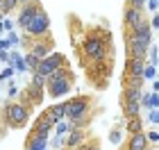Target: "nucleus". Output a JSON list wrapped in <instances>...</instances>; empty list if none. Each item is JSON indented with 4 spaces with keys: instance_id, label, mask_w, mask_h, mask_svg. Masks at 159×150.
Returning a JSON list of instances; mask_svg holds the SVG:
<instances>
[{
    "instance_id": "obj_20",
    "label": "nucleus",
    "mask_w": 159,
    "mask_h": 150,
    "mask_svg": "<svg viewBox=\"0 0 159 150\" xmlns=\"http://www.w3.org/2000/svg\"><path fill=\"white\" fill-rule=\"evenodd\" d=\"M23 59H25V66H27V68H30L32 73H34V70H37V64H39V59H37V57H34L32 52H30V55H25Z\"/></svg>"
},
{
    "instance_id": "obj_12",
    "label": "nucleus",
    "mask_w": 159,
    "mask_h": 150,
    "mask_svg": "<svg viewBox=\"0 0 159 150\" xmlns=\"http://www.w3.org/2000/svg\"><path fill=\"white\" fill-rule=\"evenodd\" d=\"M43 114L48 116V120H50L52 125H57L59 120L66 118V109H64V102H61V105H55V107H48V109L43 111Z\"/></svg>"
},
{
    "instance_id": "obj_3",
    "label": "nucleus",
    "mask_w": 159,
    "mask_h": 150,
    "mask_svg": "<svg viewBox=\"0 0 159 150\" xmlns=\"http://www.w3.org/2000/svg\"><path fill=\"white\" fill-rule=\"evenodd\" d=\"M107 46H109V39H102L100 34L91 32L86 34L82 41V52L86 55V59L91 61H102L107 57Z\"/></svg>"
},
{
    "instance_id": "obj_39",
    "label": "nucleus",
    "mask_w": 159,
    "mask_h": 150,
    "mask_svg": "<svg viewBox=\"0 0 159 150\" xmlns=\"http://www.w3.org/2000/svg\"><path fill=\"white\" fill-rule=\"evenodd\" d=\"M18 2H23V5H25V2H30V0H18Z\"/></svg>"
},
{
    "instance_id": "obj_44",
    "label": "nucleus",
    "mask_w": 159,
    "mask_h": 150,
    "mask_svg": "<svg viewBox=\"0 0 159 150\" xmlns=\"http://www.w3.org/2000/svg\"><path fill=\"white\" fill-rule=\"evenodd\" d=\"M46 150H48V148H46Z\"/></svg>"
},
{
    "instance_id": "obj_38",
    "label": "nucleus",
    "mask_w": 159,
    "mask_h": 150,
    "mask_svg": "<svg viewBox=\"0 0 159 150\" xmlns=\"http://www.w3.org/2000/svg\"><path fill=\"white\" fill-rule=\"evenodd\" d=\"M152 89H155V93H159V77L152 80Z\"/></svg>"
},
{
    "instance_id": "obj_24",
    "label": "nucleus",
    "mask_w": 159,
    "mask_h": 150,
    "mask_svg": "<svg viewBox=\"0 0 159 150\" xmlns=\"http://www.w3.org/2000/svg\"><path fill=\"white\" fill-rule=\"evenodd\" d=\"M14 73H16V68H14V66H7L2 73H0V80H11V75H14Z\"/></svg>"
},
{
    "instance_id": "obj_41",
    "label": "nucleus",
    "mask_w": 159,
    "mask_h": 150,
    "mask_svg": "<svg viewBox=\"0 0 159 150\" xmlns=\"http://www.w3.org/2000/svg\"><path fill=\"white\" fill-rule=\"evenodd\" d=\"M157 114H159V107H157Z\"/></svg>"
},
{
    "instance_id": "obj_22",
    "label": "nucleus",
    "mask_w": 159,
    "mask_h": 150,
    "mask_svg": "<svg viewBox=\"0 0 159 150\" xmlns=\"http://www.w3.org/2000/svg\"><path fill=\"white\" fill-rule=\"evenodd\" d=\"M109 141H111L114 146H120V141H123V132H120V130H111V132H109Z\"/></svg>"
},
{
    "instance_id": "obj_27",
    "label": "nucleus",
    "mask_w": 159,
    "mask_h": 150,
    "mask_svg": "<svg viewBox=\"0 0 159 150\" xmlns=\"http://www.w3.org/2000/svg\"><path fill=\"white\" fill-rule=\"evenodd\" d=\"M157 107H159V93L152 91V93H150V109H157Z\"/></svg>"
},
{
    "instance_id": "obj_8",
    "label": "nucleus",
    "mask_w": 159,
    "mask_h": 150,
    "mask_svg": "<svg viewBox=\"0 0 159 150\" xmlns=\"http://www.w3.org/2000/svg\"><path fill=\"white\" fill-rule=\"evenodd\" d=\"M39 9H41V5L37 2V0H30V2H25L23 7H20V14H18V20H16V23H18L20 27H25V25L34 18V14H37Z\"/></svg>"
},
{
    "instance_id": "obj_11",
    "label": "nucleus",
    "mask_w": 159,
    "mask_h": 150,
    "mask_svg": "<svg viewBox=\"0 0 159 150\" xmlns=\"http://www.w3.org/2000/svg\"><path fill=\"white\" fill-rule=\"evenodd\" d=\"M127 150H148V139L143 132H136V134H129L127 139Z\"/></svg>"
},
{
    "instance_id": "obj_5",
    "label": "nucleus",
    "mask_w": 159,
    "mask_h": 150,
    "mask_svg": "<svg viewBox=\"0 0 159 150\" xmlns=\"http://www.w3.org/2000/svg\"><path fill=\"white\" fill-rule=\"evenodd\" d=\"M64 64H66V57H64L61 52H52V55H48V57H43V59H39L37 70H34V73L41 75V77H48L50 73L59 70Z\"/></svg>"
},
{
    "instance_id": "obj_28",
    "label": "nucleus",
    "mask_w": 159,
    "mask_h": 150,
    "mask_svg": "<svg viewBox=\"0 0 159 150\" xmlns=\"http://www.w3.org/2000/svg\"><path fill=\"white\" fill-rule=\"evenodd\" d=\"M146 139H148V143H157V141H159V132H157V130H155V132H148Z\"/></svg>"
},
{
    "instance_id": "obj_19",
    "label": "nucleus",
    "mask_w": 159,
    "mask_h": 150,
    "mask_svg": "<svg viewBox=\"0 0 159 150\" xmlns=\"http://www.w3.org/2000/svg\"><path fill=\"white\" fill-rule=\"evenodd\" d=\"M16 5H18V0H2V5H0V16H7Z\"/></svg>"
},
{
    "instance_id": "obj_42",
    "label": "nucleus",
    "mask_w": 159,
    "mask_h": 150,
    "mask_svg": "<svg viewBox=\"0 0 159 150\" xmlns=\"http://www.w3.org/2000/svg\"><path fill=\"white\" fill-rule=\"evenodd\" d=\"M157 52H159V46H157Z\"/></svg>"
},
{
    "instance_id": "obj_29",
    "label": "nucleus",
    "mask_w": 159,
    "mask_h": 150,
    "mask_svg": "<svg viewBox=\"0 0 159 150\" xmlns=\"http://www.w3.org/2000/svg\"><path fill=\"white\" fill-rule=\"evenodd\" d=\"M150 27H152V30H159V11H155V16L150 18Z\"/></svg>"
},
{
    "instance_id": "obj_23",
    "label": "nucleus",
    "mask_w": 159,
    "mask_h": 150,
    "mask_svg": "<svg viewBox=\"0 0 159 150\" xmlns=\"http://www.w3.org/2000/svg\"><path fill=\"white\" fill-rule=\"evenodd\" d=\"M148 52H150V59H148V64H150V66H159V52H157V48H152V46H150V50H148Z\"/></svg>"
},
{
    "instance_id": "obj_10",
    "label": "nucleus",
    "mask_w": 159,
    "mask_h": 150,
    "mask_svg": "<svg viewBox=\"0 0 159 150\" xmlns=\"http://www.w3.org/2000/svg\"><path fill=\"white\" fill-rule=\"evenodd\" d=\"M86 141V132L82 130V127H73V130L68 132V137H66V148H70V150H75V148H80Z\"/></svg>"
},
{
    "instance_id": "obj_17",
    "label": "nucleus",
    "mask_w": 159,
    "mask_h": 150,
    "mask_svg": "<svg viewBox=\"0 0 159 150\" xmlns=\"http://www.w3.org/2000/svg\"><path fill=\"white\" fill-rule=\"evenodd\" d=\"M125 130H127L129 134L143 132V120H141V116H132V118H127V125H125Z\"/></svg>"
},
{
    "instance_id": "obj_14",
    "label": "nucleus",
    "mask_w": 159,
    "mask_h": 150,
    "mask_svg": "<svg viewBox=\"0 0 159 150\" xmlns=\"http://www.w3.org/2000/svg\"><path fill=\"white\" fill-rule=\"evenodd\" d=\"M46 148H48V139H39V137H34V134L27 137L25 150H46Z\"/></svg>"
},
{
    "instance_id": "obj_37",
    "label": "nucleus",
    "mask_w": 159,
    "mask_h": 150,
    "mask_svg": "<svg viewBox=\"0 0 159 150\" xmlns=\"http://www.w3.org/2000/svg\"><path fill=\"white\" fill-rule=\"evenodd\" d=\"M64 141H66L64 137H55V146H57V150H59V148H64Z\"/></svg>"
},
{
    "instance_id": "obj_43",
    "label": "nucleus",
    "mask_w": 159,
    "mask_h": 150,
    "mask_svg": "<svg viewBox=\"0 0 159 150\" xmlns=\"http://www.w3.org/2000/svg\"><path fill=\"white\" fill-rule=\"evenodd\" d=\"M0 5H2V0H0Z\"/></svg>"
},
{
    "instance_id": "obj_16",
    "label": "nucleus",
    "mask_w": 159,
    "mask_h": 150,
    "mask_svg": "<svg viewBox=\"0 0 159 150\" xmlns=\"http://www.w3.org/2000/svg\"><path fill=\"white\" fill-rule=\"evenodd\" d=\"M120 107H123V114H125V118L139 116V109H141L139 102H127V100H120Z\"/></svg>"
},
{
    "instance_id": "obj_31",
    "label": "nucleus",
    "mask_w": 159,
    "mask_h": 150,
    "mask_svg": "<svg viewBox=\"0 0 159 150\" xmlns=\"http://www.w3.org/2000/svg\"><path fill=\"white\" fill-rule=\"evenodd\" d=\"M0 61H7V64L11 61V57H9V52H7V50H0Z\"/></svg>"
},
{
    "instance_id": "obj_13",
    "label": "nucleus",
    "mask_w": 159,
    "mask_h": 150,
    "mask_svg": "<svg viewBox=\"0 0 159 150\" xmlns=\"http://www.w3.org/2000/svg\"><path fill=\"white\" fill-rule=\"evenodd\" d=\"M50 48H52V41H46V43H34L30 48V52L37 57V59H43V57L50 55Z\"/></svg>"
},
{
    "instance_id": "obj_40",
    "label": "nucleus",
    "mask_w": 159,
    "mask_h": 150,
    "mask_svg": "<svg viewBox=\"0 0 159 150\" xmlns=\"http://www.w3.org/2000/svg\"><path fill=\"white\" fill-rule=\"evenodd\" d=\"M59 150H70V148H59Z\"/></svg>"
},
{
    "instance_id": "obj_6",
    "label": "nucleus",
    "mask_w": 159,
    "mask_h": 150,
    "mask_svg": "<svg viewBox=\"0 0 159 150\" xmlns=\"http://www.w3.org/2000/svg\"><path fill=\"white\" fill-rule=\"evenodd\" d=\"M48 30H50V16L43 11V7H41V9L34 14V18L25 25V32L32 34V37H46Z\"/></svg>"
},
{
    "instance_id": "obj_2",
    "label": "nucleus",
    "mask_w": 159,
    "mask_h": 150,
    "mask_svg": "<svg viewBox=\"0 0 159 150\" xmlns=\"http://www.w3.org/2000/svg\"><path fill=\"white\" fill-rule=\"evenodd\" d=\"M64 109H66V120H70L75 127H82L86 123L91 114V98L89 96H75L68 98L64 102Z\"/></svg>"
},
{
    "instance_id": "obj_21",
    "label": "nucleus",
    "mask_w": 159,
    "mask_h": 150,
    "mask_svg": "<svg viewBox=\"0 0 159 150\" xmlns=\"http://www.w3.org/2000/svg\"><path fill=\"white\" fill-rule=\"evenodd\" d=\"M155 77H157V66L146 64V68H143V80H155Z\"/></svg>"
},
{
    "instance_id": "obj_7",
    "label": "nucleus",
    "mask_w": 159,
    "mask_h": 150,
    "mask_svg": "<svg viewBox=\"0 0 159 150\" xmlns=\"http://www.w3.org/2000/svg\"><path fill=\"white\" fill-rule=\"evenodd\" d=\"M143 68H146V59H139V57H127V61H125V77L143 80Z\"/></svg>"
},
{
    "instance_id": "obj_9",
    "label": "nucleus",
    "mask_w": 159,
    "mask_h": 150,
    "mask_svg": "<svg viewBox=\"0 0 159 150\" xmlns=\"http://www.w3.org/2000/svg\"><path fill=\"white\" fill-rule=\"evenodd\" d=\"M123 20H125V27H127V32H132L136 25L143 20V11L139 9H134V7H125V14H123Z\"/></svg>"
},
{
    "instance_id": "obj_26",
    "label": "nucleus",
    "mask_w": 159,
    "mask_h": 150,
    "mask_svg": "<svg viewBox=\"0 0 159 150\" xmlns=\"http://www.w3.org/2000/svg\"><path fill=\"white\" fill-rule=\"evenodd\" d=\"M80 150H98V141H84Z\"/></svg>"
},
{
    "instance_id": "obj_36",
    "label": "nucleus",
    "mask_w": 159,
    "mask_h": 150,
    "mask_svg": "<svg viewBox=\"0 0 159 150\" xmlns=\"http://www.w3.org/2000/svg\"><path fill=\"white\" fill-rule=\"evenodd\" d=\"M148 9H152V11H157V5H159V0H148Z\"/></svg>"
},
{
    "instance_id": "obj_35",
    "label": "nucleus",
    "mask_w": 159,
    "mask_h": 150,
    "mask_svg": "<svg viewBox=\"0 0 159 150\" xmlns=\"http://www.w3.org/2000/svg\"><path fill=\"white\" fill-rule=\"evenodd\" d=\"M7 39H9V43H11V46H16L18 41H20V39H18V37H16L14 32H9V37H7Z\"/></svg>"
},
{
    "instance_id": "obj_32",
    "label": "nucleus",
    "mask_w": 159,
    "mask_h": 150,
    "mask_svg": "<svg viewBox=\"0 0 159 150\" xmlns=\"http://www.w3.org/2000/svg\"><path fill=\"white\" fill-rule=\"evenodd\" d=\"M2 30L11 32V30H14V20H2Z\"/></svg>"
},
{
    "instance_id": "obj_34",
    "label": "nucleus",
    "mask_w": 159,
    "mask_h": 150,
    "mask_svg": "<svg viewBox=\"0 0 159 150\" xmlns=\"http://www.w3.org/2000/svg\"><path fill=\"white\" fill-rule=\"evenodd\" d=\"M7 93H9V98H14V96L18 93V89H16V84H14V82L9 84V91H7Z\"/></svg>"
},
{
    "instance_id": "obj_15",
    "label": "nucleus",
    "mask_w": 159,
    "mask_h": 150,
    "mask_svg": "<svg viewBox=\"0 0 159 150\" xmlns=\"http://www.w3.org/2000/svg\"><path fill=\"white\" fill-rule=\"evenodd\" d=\"M141 89H134V87H123V96L120 100H127V102H139L141 100Z\"/></svg>"
},
{
    "instance_id": "obj_18",
    "label": "nucleus",
    "mask_w": 159,
    "mask_h": 150,
    "mask_svg": "<svg viewBox=\"0 0 159 150\" xmlns=\"http://www.w3.org/2000/svg\"><path fill=\"white\" fill-rule=\"evenodd\" d=\"M73 127H75V125L70 123V120L64 118V120H59V123H57V130H55V132H57V137H66V134L73 130Z\"/></svg>"
},
{
    "instance_id": "obj_33",
    "label": "nucleus",
    "mask_w": 159,
    "mask_h": 150,
    "mask_svg": "<svg viewBox=\"0 0 159 150\" xmlns=\"http://www.w3.org/2000/svg\"><path fill=\"white\" fill-rule=\"evenodd\" d=\"M11 43H9V39H0V50H9Z\"/></svg>"
},
{
    "instance_id": "obj_30",
    "label": "nucleus",
    "mask_w": 159,
    "mask_h": 150,
    "mask_svg": "<svg viewBox=\"0 0 159 150\" xmlns=\"http://www.w3.org/2000/svg\"><path fill=\"white\" fill-rule=\"evenodd\" d=\"M148 118H150V120H152V123H155V125H159V114H157L155 109H150V116H148Z\"/></svg>"
},
{
    "instance_id": "obj_4",
    "label": "nucleus",
    "mask_w": 159,
    "mask_h": 150,
    "mask_svg": "<svg viewBox=\"0 0 159 150\" xmlns=\"http://www.w3.org/2000/svg\"><path fill=\"white\" fill-rule=\"evenodd\" d=\"M27 118H30V107H25L23 102H7L5 105V120L7 125L11 127H23L27 123Z\"/></svg>"
},
{
    "instance_id": "obj_25",
    "label": "nucleus",
    "mask_w": 159,
    "mask_h": 150,
    "mask_svg": "<svg viewBox=\"0 0 159 150\" xmlns=\"http://www.w3.org/2000/svg\"><path fill=\"white\" fill-rule=\"evenodd\" d=\"M146 2L148 0H129V7H134V9H139V11H143V7H146Z\"/></svg>"
},
{
    "instance_id": "obj_1",
    "label": "nucleus",
    "mask_w": 159,
    "mask_h": 150,
    "mask_svg": "<svg viewBox=\"0 0 159 150\" xmlns=\"http://www.w3.org/2000/svg\"><path fill=\"white\" fill-rule=\"evenodd\" d=\"M70 89H73V73L66 66L46 77V91L50 98H64L66 93H70Z\"/></svg>"
}]
</instances>
